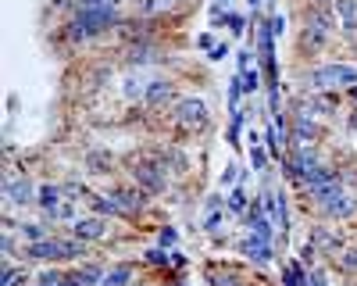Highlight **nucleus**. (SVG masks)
<instances>
[{"label":"nucleus","mask_w":357,"mask_h":286,"mask_svg":"<svg viewBox=\"0 0 357 286\" xmlns=\"http://www.w3.org/2000/svg\"><path fill=\"white\" fill-rule=\"evenodd\" d=\"M350 86H357V65H343V61L318 65L304 75V90H350Z\"/></svg>","instance_id":"f257e3e1"},{"label":"nucleus","mask_w":357,"mask_h":286,"mask_svg":"<svg viewBox=\"0 0 357 286\" xmlns=\"http://www.w3.org/2000/svg\"><path fill=\"white\" fill-rule=\"evenodd\" d=\"M26 258H32V261H75V258H82V243L47 236L39 243H26Z\"/></svg>","instance_id":"f03ea898"},{"label":"nucleus","mask_w":357,"mask_h":286,"mask_svg":"<svg viewBox=\"0 0 357 286\" xmlns=\"http://www.w3.org/2000/svg\"><path fill=\"white\" fill-rule=\"evenodd\" d=\"M332 29H336V15L332 11H311V18L304 22V32H300V47L304 50H318V47H325L329 44V36H332Z\"/></svg>","instance_id":"7ed1b4c3"},{"label":"nucleus","mask_w":357,"mask_h":286,"mask_svg":"<svg viewBox=\"0 0 357 286\" xmlns=\"http://www.w3.org/2000/svg\"><path fill=\"white\" fill-rule=\"evenodd\" d=\"M314 204H318V208L329 218H336V222H343V218H350L357 211V197L350 190H343V182H340V187H332V190H325V193H318Z\"/></svg>","instance_id":"20e7f679"},{"label":"nucleus","mask_w":357,"mask_h":286,"mask_svg":"<svg viewBox=\"0 0 357 286\" xmlns=\"http://www.w3.org/2000/svg\"><path fill=\"white\" fill-rule=\"evenodd\" d=\"M300 187H304V193L314 200L318 193L340 187V169H332V165H314V169H307V172L300 175Z\"/></svg>","instance_id":"39448f33"},{"label":"nucleus","mask_w":357,"mask_h":286,"mask_svg":"<svg viewBox=\"0 0 357 286\" xmlns=\"http://www.w3.org/2000/svg\"><path fill=\"white\" fill-rule=\"evenodd\" d=\"M133 182H136L143 193H161V190H164V165L143 161V165L133 169Z\"/></svg>","instance_id":"423d86ee"},{"label":"nucleus","mask_w":357,"mask_h":286,"mask_svg":"<svg viewBox=\"0 0 357 286\" xmlns=\"http://www.w3.org/2000/svg\"><path fill=\"white\" fill-rule=\"evenodd\" d=\"M175 118H179V126H182V129H204V126H207V108H204V100H200V97L179 100Z\"/></svg>","instance_id":"0eeeda50"},{"label":"nucleus","mask_w":357,"mask_h":286,"mask_svg":"<svg viewBox=\"0 0 357 286\" xmlns=\"http://www.w3.org/2000/svg\"><path fill=\"white\" fill-rule=\"evenodd\" d=\"M4 197H8L11 208H29V204H36L29 175H8L4 179Z\"/></svg>","instance_id":"6e6552de"},{"label":"nucleus","mask_w":357,"mask_h":286,"mask_svg":"<svg viewBox=\"0 0 357 286\" xmlns=\"http://www.w3.org/2000/svg\"><path fill=\"white\" fill-rule=\"evenodd\" d=\"M300 104L311 108L314 115H336L340 97H336V90H307V93L300 97Z\"/></svg>","instance_id":"1a4fd4ad"},{"label":"nucleus","mask_w":357,"mask_h":286,"mask_svg":"<svg viewBox=\"0 0 357 286\" xmlns=\"http://www.w3.org/2000/svg\"><path fill=\"white\" fill-rule=\"evenodd\" d=\"M72 236H75L79 243L104 240V236H108V222H104V218H75V222H72Z\"/></svg>","instance_id":"9d476101"},{"label":"nucleus","mask_w":357,"mask_h":286,"mask_svg":"<svg viewBox=\"0 0 357 286\" xmlns=\"http://www.w3.org/2000/svg\"><path fill=\"white\" fill-rule=\"evenodd\" d=\"M240 254H243L247 261H254V265H264V261H271V243L250 233L247 240H240Z\"/></svg>","instance_id":"9b49d317"},{"label":"nucleus","mask_w":357,"mask_h":286,"mask_svg":"<svg viewBox=\"0 0 357 286\" xmlns=\"http://www.w3.org/2000/svg\"><path fill=\"white\" fill-rule=\"evenodd\" d=\"M146 104L151 108H161V104H168V100H172V83H168V79H151V83H146Z\"/></svg>","instance_id":"f8f14e48"},{"label":"nucleus","mask_w":357,"mask_h":286,"mask_svg":"<svg viewBox=\"0 0 357 286\" xmlns=\"http://www.w3.org/2000/svg\"><path fill=\"white\" fill-rule=\"evenodd\" d=\"M157 61H161V50H157L154 44H136V47H129V65H136V68L157 65Z\"/></svg>","instance_id":"ddd939ff"},{"label":"nucleus","mask_w":357,"mask_h":286,"mask_svg":"<svg viewBox=\"0 0 357 286\" xmlns=\"http://www.w3.org/2000/svg\"><path fill=\"white\" fill-rule=\"evenodd\" d=\"M332 11L343 18L347 32H357V0H332Z\"/></svg>","instance_id":"4468645a"},{"label":"nucleus","mask_w":357,"mask_h":286,"mask_svg":"<svg viewBox=\"0 0 357 286\" xmlns=\"http://www.w3.org/2000/svg\"><path fill=\"white\" fill-rule=\"evenodd\" d=\"M129 283H133V269H129V265H115L111 272H104L100 286H129Z\"/></svg>","instance_id":"2eb2a0df"},{"label":"nucleus","mask_w":357,"mask_h":286,"mask_svg":"<svg viewBox=\"0 0 357 286\" xmlns=\"http://www.w3.org/2000/svg\"><path fill=\"white\" fill-rule=\"evenodd\" d=\"M72 276L79 279V286H100V283H104L100 265H82V269H75Z\"/></svg>","instance_id":"dca6fc26"},{"label":"nucleus","mask_w":357,"mask_h":286,"mask_svg":"<svg viewBox=\"0 0 357 286\" xmlns=\"http://www.w3.org/2000/svg\"><path fill=\"white\" fill-rule=\"evenodd\" d=\"M115 200L122 204L125 211H136V208H143V190H118Z\"/></svg>","instance_id":"f3484780"},{"label":"nucleus","mask_w":357,"mask_h":286,"mask_svg":"<svg viewBox=\"0 0 357 286\" xmlns=\"http://www.w3.org/2000/svg\"><path fill=\"white\" fill-rule=\"evenodd\" d=\"M314 247H322V251H329V254H336L340 251V236H332L329 229H314Z\"/></svg>","instance_id":"a211bd4d"},{"label":"nucleus","mask_w":357,"mask_h":286,"mask_svg":"<svg viewBox=\"0 0 357 286\" xmlns=\"http://www.w3.org/2000/svg\"><path fill=\"white\" fill-rule=\"evenodd\" d=\"M18 236H22L26 243H39V240H47L50 233L44 226H36V222H26V226H18Z\"/></svg>","instance_id":"6ab92c4d"},{"label":"nucleus","mask_w":357,"mask_h":286,"mask_svg":"<svg viewBox=\"0 0 357 286\" xmlns=\"http://www.w3.org/2000/svg\"><path fill=\"white\" fill-rule=\"evenodd\" d=\"M233 215H247V208H250V200H247V193H243V187H236L233 193H229V204H225Z\"/></svg>","instance_id":"aec40b11"},{"label":"nucleus","mask_w":357,"mask_h":286,"mask_svg":"<svg viewBox=\"0 0 357 286\" xmlns=\"http://www.w3.org/2000/svg\"><path fill=\"white\" fill-rule=\"evenodd\" d=\"M240 79H243V93H258L261 90V72L250 65L247 72H240Z\"/></svg>","instance_id":"412c9836"},{"label":"nucleus","mask_w":357,"mask_h":286,"mask_svg":"<svg viewBox=\"0 0 357 286\" xmlns=\"http://www.w3.org/2000/svg\"><path fill=\"white\" fill-rule=\"evenodd\" d=\"M125 97H146V83H143V75H129L125 79Z\"/></svg>","instance_id":"4be33fe9"},{"label":"nucleus","mask_w":357,"mask_h":286,"mask_svg":"<svg viewBox=\"0 0 357 286\" xmlns=\"http://www.w3.org/2000/svg\"><path fill=\"white\" fill-rule=\"evenodd\" d=\"M250 165H254L258 172H264L268 158H264V151H261V143H250Z\"/></svg>","instance_id":"5701e85b"},{"label":"nucleus","mask_w":357,"mask_h":286,"mask_svg":"<svg viewBox=\"0 0 357 286\" xmlns=\"http://www.w3.org/2000/svg\"><path fill=\"white\" fill-rule=\"evenodd\" d=\"M26 283V272L22 269H11V265H4V286H22Z\"/></svg>","instance_id":"b1692460"},{"label":"nucleus","mask_w":357,"mask_h":286,"mask_svg":"<svg viewBox=\"0 0 357 286\" xmlns=\"http://www.w3.org/2000/svg\"><path fill=\"white\" fill-rule=\"evenodd\" d=\"M175 240H179V233H175V229H168V226L157 233V243H161L164 251H172V247H175Z\"/></svg>","instance_id":"393cba45"},{"label":"nucleus","mask_w":357,"mask_h":286,"mask_svg":"<svg viewBox=\"0 0 357 286\" xmlns=\"http://www.w3.org/2000/svg\"><path fill=\"white\" fill-rule=\"evenodd\" d=\"M146 261H151V265H168V261H172V254H168L164 247H154V251H146Z\"/></svg>","instance_id":"a878e982"},{"label":"nucleus","mask_w":357,"mask_h":286,"mask_svg":"<svg viewBox=\"0 0 357 286\" xmlns=\"http://www.w3.org/2000/svg\"><path fill=\"white\" fill-rule=\"evenodd\" d=\"M340 269L350 272V276H357V251H347V254L340 258Z\"/></svg>","instance_id":"bb28decb"},{"label":"nucleus","mask_w":357,"mask_h":286,"mask_svg":"<svg viewBox=\"0 0 357 286\" xmlns=\"http://www.w3.org/2000/svg\"><path fill=\"white\" fill-rule=\"evenodd\" d=\"M218 226H222V208L218 211H207V222H204L207 233H218Z\"/></svg>","instance_id":"cd10ccee"},{"label":"nucleus","mask_w":357,"mask_h":286,"mask_svg":"<svg viewBox=\"0 0 357 286\" xmlns=\"http://www.w3.org/2000/svg\"><path fill=\"white\" fill-rule=\"evenodd\" d=\"M268 26H271V36H282V32H286V18H282V15H271Z\"/></svg>","instance_id":"c85d7f7f"},{"label":"nucleus","mask_w":357,"mask_h":286,"mask_svg":"<svg viewBox=\"0 0 357 286\" xmlns=\"http://www.w3.org/2000/svg\"><path fill=\"white\" fill-rule=\"evenodd\" d=\"M79 4H90V8H118L122 0H75V8Z\"/></svg>","instance_id":"c756f323"},{"label":"nucleus","mask_w":357,"mask_h":286,"mask_svg":"<svg viewBox=\"0 0 357 286\" xmlns=\"http://www.w3.org/2000/svg\"><path fill=\"white\" fill-rule=\"evenodd\" d=\"M207 57H211V61H222V57H229V44H218V47H211V50H207Z\"/></svg>","instance_id":"7c9ffc66"},{"label":"nucleus","mask_w":357,"mask_h":286,"mask_svg":"<svg viewBox=\"0 0 357 286\" xmlns=\"http://www.w3.org/2000/svg\"><path fill=\"white\" fill-rule=\"evenodd\" d=\"M250 57H254V54H250V47L236 54V65H240V72H247V68H250Z\"/></svg>","instance_id":"2f4dec72"},{"label":"nucleus","mask_w":357,"mask_h":286,"mask_svg":"<svg viewBox=\"0 0 357 286\" xmlns=\"http://www.w3.org/2000/svg\"><path fill=\"white\" fill-rule=\"evenodd\" d=\"M236 172H240L236 165H229V169L222 172V187H233V182H236Z\"/></svg>","instance_id":"473e14b6"},{"label":"nucleus","mask_w":357,"mask_h":286,"mask_svg":"<svg viewBox=\"0 0 357 286\" xmlns=\"http://www.w3.org/2000/svg\"><path fill=\"white\" fill-rule=\"evenodd\" d=\"M229 26H233V32L236 36H243L247 29H243V15H229Z\"/></svg>","instance_id":"72a5a7b5"},{"label":"nucleus","mask_w":357,"mask_h":286,"mask_svg":"<svg viewBox=\"0 0 357 286\" xmlns=\"http://www.w3.org/2000/svg\"><path fill=\"white\" fill-rule=\"evenodd\" d=\"M200 47L211 50V47H215V36H211V32H204V36H200Z\"/></svg>","instance_id":"f704fd0d"},{"label":"nucleus","mask_w":357,"mask_h":286,"mask_svg":"<svg viewBox=\"0 0 357 286\" xmlns=\"http://www.w3.org/2000/svg\"><path fill=\"white\" fill-rule=\"evenodd\" d=\"M143 11H157V0H143Z\"/></svg>","instance_id":"c9c22d12"},{"label":"nucleus","mask_w":357,"mask_h":286,"mask_svg":"<svg viewBox=\"0 0 357 286\" xmlns=\"http://www.w3.org/2000/svg\"><path fill=\"white\" fill-rule=\"evenodd\" d=\"M350 129L357 133V111H354V118H350Z\"/></svg>","instance_id":"e433bc0d"},{"label":"nucleus","mask_w":357,"mask_h":286,"mask_svg":"<svg viewBox=\"0 0 357 286\" xmlns=\"http://www.w3.org/2000/svg\"><path fill=\"white\" fill-rule=\"evenodd\" d=\"M347 93H350V100H357V86H350V90H347Z\"/></svg>","instance_id":"4c0bfd02"},{"label":"nucleus","mask_w":357,"mask_h":286,"mask_svg":"<svg viewBox=\"0 0 357 286\" xmlns=\"http://www.w3.org/2000/svg\"><path fill=\"white\" fill-rule=\"evenodd\" d=\"M247 4H250V8H258V4H261V0H247Z\"/></svg>","instance_id":"58836bf2"},{"label":"nucleus","mask_w":357,"mask_h":286,"mask_svg":"<svg viewBox=\"0 0 357 286\" xmlns=\"http://www.w3.org/2000/svg\"><path fill=\"white\" fill-rule=\"evenodd\" d=\"M136 286H146V283H136Z\"/></svg>","instance_id":"ea45409f"},{"label":"nucleus","mask_w":357,"mask_h":286,"mask_svg":"<svg viewBox=\"0 0 357 286\" xmlns=\"http://www.w3.org/2000/svg\"><path fill=\"white\" fill-rule=\"evenodd\" d=\"M36 286H44V283H36Z\"/></svg>","instance_id":"a19ab883"}]
</instances>
